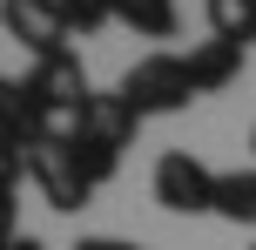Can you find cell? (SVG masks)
<instances>
[{"label": "cell", "mask_w": 256, "mask_h": 250, "mask_svg": "<svg viewBox=\"0 0 256 250\" xmlns=\"http://www.w3.org/2000/svg\"><path fill=\"white\" fill-rule=\"evenodd\" d=\"M135 129H142V115L122 102V88H108V95H88L81 102V115L68 122V149H74V162H81V176H88L94 189L102 183H115V169H122V149L135 142Z\"/></svg>", "instance_id": "obj_1"}, {"label": "cell", "mask_w": 256, "mask_h": 250, "mask_svg": "<svg viewBox=\"0 0 256 250\" xmlns=\"http://www.w3.org/2000/svg\"><path fill=\"white\" fill-rule=\"evenodd\" d=\"M20 95H27V108H40V115L54 122V129H68L94 88H88L81 54H74V48H54V54H40V61L20 75Z\"/></svg>", "instance_id": "obj_2"}, {"label": "cell", "mask_w": 256, "mask_h": 250, "mask_svg": "<svg viewBox=\"0 0 256 250\" xmlns=\"http://www.w3.org/2000/svg\"><path fill=\"white\" fill-rule=\"evenodd\" d=\"M122 102L135 108L142 122H148V115H176V108H189V102H196L189 61H182V54H142V61L122 75Z\"/></svg>", "instance_id": "obj_3"}, {"label": "cell", "mask_w": 256, "mask_h": 250, "mask_svg": "<svg viewBox=\"0 0 256 250\" xmlns=\"http://www.w3.org/2000/svg\"><path fill=\"white\" fill-rule=\"evenodd\" d=\"M27 176H34V189H40V203L48 210H88V196H94V183L81 176V162H74V149H68V135H48V142H34L27 149Z\"/></svg>", "instance_id": "obj_4"}, {"label": "cell", "mask_w": 256, "mask_h": 250, "mask_svg": "<svg viewBox=\"0 0 256 250\" xmlns=\"http://www.w3.org/2000/svg\"><path fill=\"white\" fill-rule=\"evenodd\" d=\"M155 203L176 210V216L216 210V169H209L202 156H189V149H168V156L155 162Z\"/></svg>", "instance_id": "obj_5"}, {"label": "cell", "mask_w": 256, "mask_h": 250, "mask_svg": "<svg viewBox=\"0 0 256 250\" xmlns=\"http://www.w3.org/2000/svg\"><path fill=\"white\" fill-rule=\"evenodd\" d=\"M0 27H7L34 61L54 54V48H68V21H61L54 0H0Z\"/></svg>", "instance_id": "obj_6"}, {"label": "cell", "mask_w": 256, "mask_h": 250, "mask_svg": "<svg viewBox=\"0 0 256 250\" xmlns=\"http://www.w3.org/2000/svg\"><path fill=\"white\" fill-rule=\"evenodd\" d=\"M243 54H250V48H236V41H216V34H209V41H196V48L182 54V61H189L196 95H222L236 75H243Z\"/></svg>", "instance_id": "obj_7"}, {"label": "cell", "mask_w": 256, "mask_h": 250, "mask_svg": "<svg viewBox=\"0 0 256 250\" xmlns=\"http://www.w3.org/2000/svg\"><path fill=\"white\" fill-rule=\"evenodd\" d=\"M115 21L135 27L142 41H176L182 14H176V0H115Z\"/></svg>", "instance_id": "obj_8"}, {"label": "cell", "mask_w": 256, "mask_h": 250, "mask_svg": "<svg viewBox=\"0 0 256 250\" xmlns=\"http://www.w3.org/2000/svg\"><path fill=\"white\" fill-rule=\"evenodd\" d=\"M216 216H230V223H256V162L216 176Z\"/></svg>", "instance_id": "obj_9"}, {"label": "cell", "mask_w": 256, "mask_h": 250, "mask_svg": "<svg viewBox=\"0 0 256 250\" xmlns=\"http://www.w3.org/2000/svg\"><path fill=\"white\" fill-rule=\"evenodd\" d=\"M209 34L250 48L256 41V0H209Z\"/></svg>", "instance_id": "obj_10"}, {"label": "cell", "mask_w": 256, "mask_h": 250, "mask_svg": "<svg viewBox=\"0 0 256 250\" xmlns=\"http://www.w3.org/2000/svg\"><path fill=\"white\" fill-rule=\"evenodd\" d=\"M68 21V34H102L108 21H115V0H54Z\"/></svg>", "instance_id": "obj_11"}, {"label": "cell", "mask_w": 256, "mask_h": 250, "mask_svg": "<svg viewBox=\"0 0 256 250\" xmlns=\"http://www.w3.org/2000/svg\"><path fill=\"white\" fill-rule=\"evenodd\" d=\"M20 176H27V156L0 142V196H14V189H20Z\"/></svg>", "instance_id": "obj_12"}, {"label": "cell", "mask_w": 256, "mask_h": 250, "mask_svg": "<svg viewBox=\"0 0 256 250\" xmlns=\"http://www.w3.org/2000/svg\"><path fill=\"white\" fill-rule=\"evenodd\" d=\"M20 237V216H14V196H0V250Z\"/></svg>", "instance_id": "obj_13"}, {"label": "cell", "mask_w": 256, "mask_h": 250, "mask_svg": "<svg viewBox=\"0 0 256 250\" xmlns=\"http://www.w3.org/2000/svg\"><path fill=\"white\" fill-rule=\"evenodd\" d=\"M74 250H148V243H128V237H81Z\"/></svg>", "instance_id": "obj_14"}, {"label": "cell", "mask_w": 256, "mask_h": 250, "mask_svg": "<svg viewBox=\"0 0 256 250\" xmlns=\"http://www.w3.org/2000/svg\"><path fill=\"white\" fill-rule=\"evenodd\" d=\"M7 250H48V243H40V237H14Z\"/></svg>", "instance_id": "obj_15"}, {"label": "cell", "mask_w": 256, "mask_h": 250, "mask_svg": "<svg viewBox=\"0 0 256 250\" xmlns=\"http://www.w3.org/2000/svg\"><path fill=\"white\" fill-rule=\"evenodd\" d=\"M7 88H14V81H7V75H0V102H7Z\"/></svg>", "instance_id": "obj_16"}, {"label": "cell", "mask_w": 256, "mask_h": 250, "mask_svg": "<svg viewBox=\"0 0 256 250\" xmlns=\"http://www.w3.org/2000/svg\"><path fill=\"white\" fill-rule=\"evenodd\" d=\"M250 149H256V129H250Z\"/></svg>", "instance_id": "obj_17"}]
</instances>
